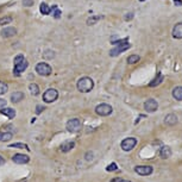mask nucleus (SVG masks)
Wrapping results in <instances>:
<instances>
[{
	"instance_id": "obj_40",
	"label": "nucleus",
	"mask_w": 182,
	"mask_h": 182,
	"mask_svg": "<svg viewBox=\"0 0 182 182\" xmlns=\"http://www.w3.org/2000/svg\"><path fill=\"white\" fill-rule=\"evenodd\" d=\"M139 1H145V0H139Z\"/></svg>"
},
{
	"instance_id": "obj_5",
	"label": "nucleus",
	"mask_w": 182,
	"mask_h": 182,
	"mask_svg": "<svg viewBox=\"0 0 182 182\" xmlns=\"http://www.w3.org/2000/svg\"><path fill=\"white\" fill-rule=\"evenodd\" d=\"M112 106H110L108 104H100L95 107V113L98 115H101V117H106V115H110L112 113Z\"/></svg>"
},
{
	"instance_id": "obj_30",
	"label": "nucleus",
	"mask_w": 182,
	"mask_h": 182,
	"mask_svg": "<svg viewBox=\"0 0 182 182\" xmlns=\"http://www.w3.org/2000/svg\"><path fill=\"white\" fill-rule=\"evenodd\" d=\"M106 169H107V171H114V170H117V164H115V163H111Z\"/></svg>"
},
{
	"instance_id": "obj_20",
	"label": "nucleus",
	"mask_w": 182,
	"mask_h": 182,
	"mask_svg": "<svg viewBox=\"0 0 182 182\" xmlns=\"http://www.w3.org/2000/svg\"><path fill=\"white\" fill-rule=\"evenodd\" d=\"M173 97L176 100H182V86H177L173 89Z\"/></svg>"
},
{
	"instance_id": "obj_22",
	"label": "nucleus",
	"mask_w": 182,
	"mask_h": 182,
	"mask_svg": "<svg viewBox=\"0 0 182 182\" xmlns=\"http://www.w3.org/2000/svg\"><path fill=\"white\" fill-rule=\"evenodd\" d=\"M39 11H41V13L42 15H50V7L46 5V2H42L41 4V6H39Z\"/></svg>"
},
{
	"instance_id": "obj_13",
	"label": "nucleus",
	"mask_w": 182,
	"mask_h": 182,
	"mask_svg": "<svg viewBox=\"0 0 182 182\" xmlns=\"http://www.w3.org/2000/svg\"><path fill=\"white\" fill-rule=\"evenodd\" d=\"M173 37L176 39H181L182 38V23L176 24L173 29Z\"/></svg>"
},
{
	"instance_id": "obj_1",
	"label": "nucleus",
	"mask_w": 182,
	"mask_h": 182,
	"mask_svg": "<svg viewBox=\"0 0 182 182\" xmlns=\"http://www.w3.org/2000/svg\"><path fill=\"white\" fill-rule=\"evenodd\" d=\"M76 87H77V89L81 92V93H88V92H91L93 89L94 81L92 80L91 77H88V76H84V77H81L77 81Z\"/></svg>"
},
{
	"instance_id": "obj_26",
	"label": "nucleus",
	"mask_w": 182,
	"mask_h": 182,
	"mask_svg": "<svg viewBox=\"0 0 182 182\" xmlns=\"http://www.w3.org/2000/svg\"><path fill=\"white\" fill-rule=\"evenodd\" d=\"M10 148H18V149H28V150H29L28 145L24 144V143H15V144L10 145Z\"/></svg>"
},
{
	"instance_id": "obj_6",
	"label": "nucleus",
	"mask_w": 182,
	"mask_h": 182,
	"mask_svg": "<svg viewBox=\"0 0 182 182\" xmlns=\"http://www.w3.org/2000/svg\"><path fill=\"white\" fill-rule=\"evenodd\" d=\"M137 144V139L136 138H133V137H129V138H125L123 142H121V149L124 150V151H130V150H132Z\"/></svg>"
},
{
	"instance_id": "obj_38",
	"label": "nucleus",
	"mask_w": 182,
	"mask_h": 182,
	"mask_svg": "<svg viewBox=\"0 0 182 182\" xmlns=\"http://www.w3.org/2000/svg\"><path fill=\"white\" fill-rule=\"evenodd\" d=\"M1 139H2V133L0 132V142H1Z\"/></svg>"
},
{
	"instance_id": "obj_39",
	"label": "nucleus",
	"mask_w": 182,
	"mask_h": 182,
	"mask_svg": "<svg viewBox=\"0 0 182 182\" xmlns=\"http://www.w3.org/2000/svg\"><path fill=\"white\" fill-rule=\"evenodd\" d=\"M119 182H130V181H128V180H120Z\"/></svg>"
},
{
	"instance_id": "obj_35",
	"label": "nucleus",
	"mask_w": 182,
	"mask_h": 182,
	"mask_svg": "<svg viewBox=\"0 0 182 182\" xmlns=\"http://www.w3.org/2000/svg\"><path fill=\"white\" fill-rule=\"evenodd\" d=\"M4 163H5V159H4L2 156H0V166H1V164H4Z\"/></svg>"
},
{
	"instance_id": "obj_25",
	"label": "nucleus",
	"mask_w": 182,
	"mask_h": 182,
	"mask_svg": "<svg viewBox=\"0 0 182 182\" xmlns=\"http://www.w3.org/2000/svg\"><path fill=\"white\" fill-rule=\"evenodd\" d=\"M8 89V86L7 84H5V82H2V81H0V95H2V94H5Z\"/></svg>"
},
{
	"instance_id": "obj_28",
	"label": "nucleus",
	"mask_w": 182,
	"mask_h": 182,
	"mask_svg": "<svg viewBox=\"0 0 182 182\" xmlns=\"http://www.w3.org/2000/svg\"><path fill=\"white\" fill-rule=\"evenodd\" d=\"M10 139H12V133L11 132H6V133H2V142H8Z\"/></svg>"
},
{
	"instance_id": "obj_14",
	"label": "nucleus",
	"mask_w": 182,
	"mask_h": 182,
	"mask_svg": "<svg viewBox=\"0 0 182 182\" xmlns=\"http://www.w3.org/2000/svg\"><path fill=\"white\" fill-rule=\"evenodd\" d=\"M0 113L4 114V115H6V117H8L10 119H13L15 117V111L13 110V108H11V107H7V108H1L0 110Z\"/></svg>"
},
{
	"instance_id": "obj_27",
	"label": "nucleus",
	"mask_w": 182,
	"mask_h": 182,
	"mask_svg": "<svg viewBox=\"0 0 182 182\" xmlns=\"http://www.w3.org/2000/svg\"><path fill=\"white\" fill-rule=\"evenodd\" d=\"M12 22V17H4L0 19V25H5V24H10Z\"/></svg>"
},
{
	"instance_id": "obj_16",
	"label": "nucleus",
	"mask_w": 182,
	"mask_h": 182,
	"mask_svg": "<svg viewBox=\"0 0 182 182\" xmlns=\"http://www.w3.org/2000/svg\"><path fill=\"white\" fill-rule=\"evenodd\" d=\"M24 93L23 92H15V93H12L11 94V101L12 102H19V101H22L24 99Z\"/></svg>"
},
{
	"instance_id": "obj_21",
	"label": "nucleus",
	"mask_w": 182,
	"mask_h": 182,
	"mask_svg": "<svg viewBox=\"0 0 182 182\" xmlns=\"http://www.w3.org/2000/svg\"><path fill=\"white\" fill-rule=\"evenodd\" d=\"M29 89H30V93L32 95H38L39 94V87H38L37 84H29Z\"/></svg>"
},
{
	"instance_id": "obj_36",
	"label": "nucleus",
	"mask_w": 182,
	"mask_h": 182,
	"mask_svg": "<svg viewBox=\"0 0 182 182\" xmlns=\"http://www.w3.org/2000/svg\"><path fill=\"white\" fill-rule=\"evenodd\" d=\"M175 2H176V4H177V5H179V6H181L182 5V1L181 0H174Z\"/></svg>"
},
{
	"instance_id": "obj_7",
	"label": "nucleus",
	"mask_w": 182,
	"mask_h": 182,
	"mask_svg": "<svg viewBox=\"0 0 182 182\" xmlns=\"http://www.w3.org/2000/svg\"><path fill=\"white\" fill-rule=\"evenodd\" d=\"M81 129V121L77 118H73L67 123V130L69 132H77Z\"/></svg>"
},
{
	"instance_id": "obj_23",
	"label": "nucleus",
	"mask_w": 182,
	"mask_h": 182,
	"mask_svg": "<svg viewBox=\"0 0 182 182\" xmlns=\"http://www.w3.org/2000/svg\"><path fill=\"white\" fill-rule=\"evenodd\" d=\"M101 18H102L101 15H92L91 18L87 19V24H88V25H94V24L98 23Z\"/></svg>"
},
{
	"instance_id": "obj_31",
	"label": "nucleus",
	"mask_w": 182,
	"mask_h": 182,
	"mask_svg": "<svg viewBox=\"0 0 182 182\" xmlns=\"http://www.w3.org/2000/svg\"><path fill=\"white\" fill-rule=\"evenodd\" d=\"M23 5L26 7H30L33 5V0H23Z\"/></svg>"
},
{
	"instance_id": "obj_12",
	"label": "nucleus",
	"mask_w": 182,
	"mask_h": 182,
	"mask_svg": "<svg viewBox=\"0 0 182 182\" xmlns=\"http://www.w3.org/2000/svg\"><path fill=\"white\" fill-rule=\"evenodd\" d=\"M15 33H17V30H15V28H12V26H7V28L2 29V30H1V32H0V35H1V37H2V38L13 37Z\"/></svg>"
},
{
	"instance_id": "obj_29",
	"label": "nucleus",
	"mask_w": 182,
	"mask_h": 182,
	"mask_svg": "<svg viewBox=\"0 0 182 182\" xmlns=\"http://www.w3.org/2000/svg\"><path fill=\"white\" fill-rule=\"evenodd\" d=\"M24 60V56L22 55V54H19V55H17L15 57V64H18L19 62H22V61Z\"/></svg>"
},
{
	"instance_id": "obj_19",
	"label": "nucleus",
	"mask_w": 182,
	"mask_h": 182,
	"mask_svg": "<svg viewBox=\"0 0 182 182\" xmlns=\"http://www.w3.org/2000/svg\"><path fill=\"white\" fill-rule=\"evenodd\" d=\"M163 79H164V76L162 75L161 73H158V75L156 76V77L152 80L151 82L149 84V87H156V86H158V84H161L162 81H163Z\"/></svg>"
},
{
	"instance_id": "obj_9",
	"label": "nucleus",
	"mask_w": 182,
	"mask_h": 182,
	"mask_svg": "<svg viewBox=\"0 0 182 182\" xmlns=\"http://www.w3.org/2000/svg\"><path fill=\"white\" fill-rule=\"evenodd\" d=\"M144 108L146 112L152 113V112H155L158 108V104H157V101L155 99H149V100H146L144 102Z\"/></svg>"
},
{
	"instance_id": "obj_4",
	"label": "nucleus",
	"mask_w": 182,
	"mask_h": 182,
	"mask_svg": "<svg viewBox=\"0 0 182 182\" xmlns=\"http://www.w3.org/2000/svg\"><path fill=\"white\" fill-rule=\"evenodd\" d=\"M58 98V92L56 91L55 88H49V89H46L44 92V94H43V100L48 102V104H50V102H54L56 99Z\"/></svg>"
},
{
	"instance_id": "obj_37",
	"label": "nucleus",
	"mask_w": 182,
	"mask_h": 182,
	"mask_svg": "<svg viewBox=\"0 0 182 182\" xmlns=\"http://www.w3.org/2000/svg\"><path fill=\"white\" fill-rule=\"evenodd\" d=\"M120 181V179H114V180H112L111 182H119Z\"/></svg>"
},
{
	"instance_id": "obj_10",
	"label": "nucleus",
	"mask_w": 182,
	"mask_h": 182,
	"mask_svg": "<svg viewBox=\"0 0 182 182\" xmlns=\"http://www.w3.org/2000/svg\"><path fill=\"white\" fill-rule=\"evenodd\" d=\"M135 171L138 175L148 176L152 173V167H150V166H138V167L135 168Z\"/></svg>"
},
{
	"instance_id": "obj_24",
	"label": "nucleus",
	"mask_w": 182,
	"mask_h": 182,
	"mask_svg": "<svg viewBox=\"0 0 182 182\" xmlns=\"http://www.w3.org/2000/svg\"><path fill=\"white\" fill-rule=\"evenodd\" d=\"M139 60H141V57L138 55H130L129 57H128V62H129L130 64H135Z\"/></svg>"
},
{
	"instance_id": "obj_8",
	"label": "nucleus",
	"mask_w": 182,
	"mask_h": 182,
	"mask_svg": "<svg viewBox=\"0 0 182 182\" xmlns=\"http://www.w3.org/2000/svg\"><path fill=\"white\" fill-rule=\"evenodd\" d=\"M29 67V62L24 58L22 62H19L18 64H15V69H13V74L15 76H19L20 73H23L24 70H26V68Z\"/></svg>"
},
{
	"instance_id": "obj_17",
	"label": "nucleus",
	"mask_w": 182,
	"mask_h": 182,
	"mask_svg": "<svg viewBox=\"0 0 182 182\" xmlns=\"http://www.w3.org/2000/svg\"><path fill=\"white\" fill-rule=\"evenodd\" d=\"M164 123L167 124V125H170V126H173V125H175L176 123H177V117L175 115V114H168L167 117H166V120H164Z\"/></svg>"
},
{
	"instance_id": "obj_33",
	"label": "nucleus",
	"mask_w": 182,
	"mask_h": 182,
	"mask_svg": "<svg viewBox=\"0 0 182 182\" xmlns=\"http://www.w3.org/2000/svg\"><path fill=\"white\" fill-rule=\"evenodd\" d=\"M6 106V100L5 99H0V110Z\"/></svg>"
},
{
	"instance_id": "obj_11",
	"label": "nucleus",
	"mask_w": 182,
	"mask_h": 182,
	"mask_svg": "<svg viewBox=\"0 0 182 182\" xmlns=\"http://www.w3.org/2000/svg\"><path fill=\"white\" fill-rule=\"evenodd\" d=\"M12 161L17 163V164H24V163H28L30 158L28 155H24V154H15V156L12 157Z\"/></svg>"
},
{
	"instance_id": "obj_15",
	"label": "nucleus",
	"mask_w": 182,
	"mask_h": 182,
	"mask_svg": "<svg viewBox=\"0 0 182 182\" xmlns=\"http://www.w3.org/2000/svg\"><path fill=\"white\" fill-rule=\"evenodd\" d=\"M75 146V143L73 141H68V142H64L63 144L61 145V151L62 152H68L70 151Z\"/></svg>"
},
{
	"instance_id": "obj_2",
	"label": "nucleus",
	"mask_w": 182,
	"mask_h": 182,
	"mask_svg": "<svg viewBox=\"0 0 182 182\" xmlns=\"http://www.w3.org/2000/svg\"><path fill=\"white\" fill-rule=\"evenodd\" d=\"M36 72L41 76H49L53 73V68L46 62H39L36 66Z\"/></svg>"
},
{
	"instance_id": "obj_18",
	"label": "nucleus",
	"mask_w": 182,
	"mask_h": 182,
	"mask_svg": "<svg viewBox=\"0 0 182 182\" xmlns=\"http://www.w3.org/2000/svg\"><path fill=\"white\" fill-rule=\"evenodd\" d=\"M159 155H161L162 158H169V157L171 156V149H170L169 146H163V148L161 149Z\"/></svg>"
},
{
	"instance_id": "obj_34",
	"label": "nucleus",
	"mask_w": 182,
	"mask_h": 182,
	"mask_svg": "<svg viewBox=\"0 0 182 182\" xmlns=\"http://www.w3.org/2000/svg\"><path fill=\"white\" fill-rule=\"evenodd\" d=\"M132 18H133V13H128V15L124 17V19H125V20H131Z\"/></svg>"
},
{
	"instance_id": "obj_32",
	"label": "nucleus",
	"mask_w": 182,
	"mask_h": 182,
	"mask_svg": "<svg viewBox=\"0 0 182 182\" xmlns=\"http://www.w3.org/2000/svg\"><path fill=\"white\" fill-rule=\"evenodd\" d=\"M46 108L43 106H41V105H37V107H36V113L39 114V113H42V111H44Z\"/></svg>"
},
{
	"instance_id": "obj_3",
	"label": "nucleus",
	"mask_w": 182,
	"mask_h": 182,
	"mask_svg": "<svg viewBox=\"0 0 182 182\" xmlns=\"http://www.w3.org/2000/svg\"><path fill=\"white\" fill-rule=\"evenodd\" d=\"M131 48V44H130L129 42L126 41V42H124V43H120V44H118V46L113 48L111 51H110V56H112V57H115V56H118L119 54L124 53V51H126L128 49Z\"/></svg>"
}]
</instances>
